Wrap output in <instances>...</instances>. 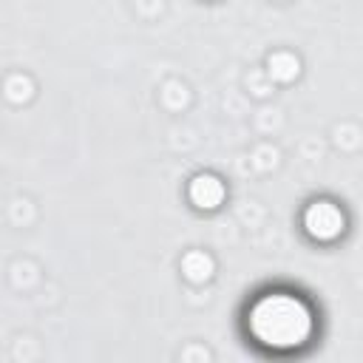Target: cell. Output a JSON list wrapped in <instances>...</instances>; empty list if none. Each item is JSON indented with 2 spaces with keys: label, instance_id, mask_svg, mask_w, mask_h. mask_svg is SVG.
I'll list each match as a JSON object with an SVG mask.
<instances>
[{
  "label": "cell",
  "instance_id": "6da1fadb",
  "mask_svg": "<svg viewBox=\"0 0 363 363\" xmlns=\"http://www.w3.org/2000/svg\"><path fill=\"white\" fill-rule=\"evenodd\" d=\"M250 335L269 349H298L312 335L309 306L289 292L261 295L247 315Z\"/></svg>",
  "mask_w": 363,
  "mask_h": 363
},
{
  "label": "cell",
  "instance_id": "7a4b0ae2",
  "mask_svg": "<svg viewBox=\"0 0 363 363\" xmlns=\"http://www.w3.org/2000/svg\"><path fill=\"white\" fill-rule=\"evenodd\" d=\"M343 224H346V218H343L340 207L332 204V201H315V204H309L306 213H303V227H306V233H309L312 238H318V241H332V238H337V235L343 233Z\"/></svg>",
  "mask_w": 363,
  "mask_h": 363
},
{
  "label": "cell",
  "instance_id": "3957f363",
  "mask_svg": "<svg viewBox=\"0 0 363 363\" xmlns=\"http://www.w3.org/2000/svg\"><path fill=\"white\" fill-rule=\"evenodd\" d=\"M187 196H190V201H193L196 207H201V210H213V207H218L221 199H224V184H221L216 176L204 173V176H196V179L190 182Z\"/></svg>",
  "mask_w": 363,
  "mask_h": 363
},
{
  "label": "cell",
  "instance_id": "277c9868",
  "mask_svg": "<svg viewBox=\"0 0 363 363\" xmlns=\"http://www.w3.org/2000/svg\"><path fill=\"white\" fill-rule=\"evenodd\" d=\"M182 267H184V275L190 281H204V278H210V269H213V264L204 252H190Z\"/></svg>",
  "mask_w": 363,
  "mask_h": 363
},
{
  "label": "cell",
  "instance_id": "5b68a950",
  "mask_svg": "<svg viewBox=\"0 0 363 363\" xmlns=\"http://www.w3.org/2000/svg\"><path fill=\"white\" fill-rule=\"evenodd\" d=\"M269 71L278 77V79H292L298 74V60L289 57V54H275L269 60Z\"/></svg>",
  "mask_w": 363,
  "mask_h": 363
}]
</instances>
